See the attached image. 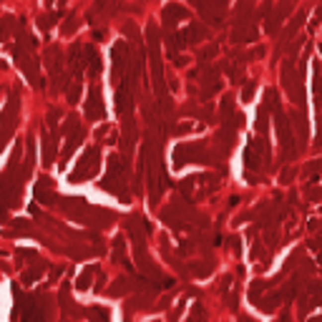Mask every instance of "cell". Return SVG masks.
<instances>
[{
	"label": "cell",
	"instance_id": "obj_6",
	"mask_svg": "<svg viewBox=\"0 0 322 322\" xmlns=\"http://www.w3.org/2000/svg\"><path fill=\"white\" fill-rule=\"evenodd\" d=\"M86 116H88L91 121L103 118V101H101L98 88H91V91H88V98H86Z\"/></svg>",
	"mask_w": 322,
	"mask_h": 322
},
{
	"label": "cell",
	"instance_id": "obj_4",
	"mask_svg": "<svg viewBox=\"0 0 322 322\" xmlns=\"http://www.w3.org/2000/svg\"><path fill=\"white\" fill-rule=\"evenodd\" d=\"M13 56L18 58V66L23 68V73L30 78L33 86H43V80H40V73H38V58H33L30 53L23 51V46H13Z\"/></svg>",
	"mask_w": 322,
	"mask_h": 322
},
{
	"label": "cell",
	"instance_id": "obj_17",
	"mask_svg": "<svg viewBox=\"0 0 322 322\" xmlns=\"http://www.w3.org/2000/svg\"><path fill=\"white\" fill-rule=\"evenodd\" d=\"M254 91H257V86H254V80H249V83H247L244 88H242V101H244V103H249V98L254 96Z\"/></svg>",
	"mask_w": 322,
	"mask_h": 322
},
{
	"label": "cell",
	"instance_id": "obj_12",
	"mask_svg": "<svg viewBox=\"0 0 322 322\" xmlns=\"http://www.w3.org/2000/svg\"><path fill=\"white\" fill-rule=\"evenodd\" d=\"M58 18H61V13H51V15H40L38 18V25L43 28V30H51L56 23H58Z\"/></svg>",
	"mask_w": 322,
	"mask_h": 322
},
{
	"label": "cell",
	"instance_id": "obj_19",
	"mask_svg": "<svg viewBox=\"0 0 322 322\" xmlns=\"http://www.w3.org/2000/svg\"><path fill=\"white\" fill-rule=\"evenodd\" d=\"M76 28H78V23H76L73 18H68V23L63 25V33H66V35H71V33H76Z\"/></svg>",
	"mask_w": 322,
	"mask_h": 322
},
{
	"label": "cell",
	"instance_id": "obj_16",
	"mask_svg": "<svg viewBox=\"0 0 322 322\" xmlns=\"http://www.w3.org/2000/svg\"><path fill=\"white\" fill-rule=\"evenodd\" d=\"M267 129H269V124H267V108H259V113H257V131L267 134Z\"/></svg>",
	"mask_w": 322,
	"mask_h": 322
},
{
	"label": "cell",
	"instance_id": "obj_2",
	"mask_svg": "<svg viewBox=\"0 0 322 322\" xmlns=\"http://www.w3.org/2000/svg\"><path fill=\"white\" fill-rule=\"evenodd\" d=\"M18 111H20V98H18V91H13L3 116H0V149L3 144L10 139V134L15 131V124H18Z\"/></svg>",
	"mask_w": 322,
	"mask_h": 322
},
{
	"label": "cell",
	"instance_id": "obj_13",
	"mask_svg": "<svg viewBox=\"0 0 322 322\" xmlns=\"http://www.w3.org/2000/svg\"><path fill=\"white\" fill-rule=\"evenodd\" d=\"M66 96H68V103H78V98H80V83L78 80H73V83L66 88Z\"/></svg>",
	"mask_w": 322,
	"mask_h": 322
},
{
	"label": "cell",
	"instance_id": "obj_14",
	"mask_svg": "<svg viewBox=\"0 0 322 322\" xmlns=\"http://www.w3.org/2000/svg\"><path fill=\"white\" fill-rule=\"evenodd\" d=\"M290 121H292V126H297V131H300L302 136L307 134V124H305V113H302V111L292 113V118H290Z\"/></svg>",
	"mask_w": 322,
	"mask_h": 322
},
{
	"label": "cell",
	"instance_id": "obj_18",
	"mask_svg": "<svg viewBox=\"0 0 322 322\" xmlns=\"http://www.w3.org/2000/svg\"><path fill=\"white\" fill-rule=\"evenodd\" d=\"M217 51H219V46H207L204 51L199 53V58H201V61H207V58H214V56H217Z\"/></svg>",
	"mask_w": 322,
	"mask_h": 322
},
{
	"label": "cell",
	"instance_id": "obj_3",
	"mask_svg": "<svg viewBox=\"0 0 322 322\" xmlns=\"http://www.w3.org/2000/svg\"><path fill=\"white\" fill-rule=\"evenodd\" d=\"M186 161H199V164H212L204 144H179L174 151V166H184Z\"/></svg>",
	"mask_w": 322,
	"mask_h": 322
},
{
	"label": "cell",
	"instance_id": "obj_22",
	"mask_svg": "<svg viewBox=\"0 0 322 322\" xmlns=\"http://www.w3.org/2000/svg\"><path fill=\"white\" fill-rule=\"evenodd\" d=\"M320 71H322V66H320Z\"/></svg>",
	"mask_w": 322,
	"mask_h": 322
},
{
	"label": "cell",
	"instance_id": "obj_9",
	"mask_svg": "<svg viewBox=\"0 0 322 322\" xmlns=\"http://www.w3.org/2000/svg\"><path fill=\"white\" fill-rule=\"evenodd\" d=\"M40 141H43V164L51 166V161L56 159V151H58V141H56V134L51 131H43V136H40Z\"/></svg>",
	"mask_w": 322,
	"mask_h": 322
},
{
	"label": "cell",
	"instance_id": "obj_1",
	"mask_svg": "<svg viewBox=\"0 0 322 322\" xmlns=\"http://www.w3.org/2000/svg\"><path fill=\"white\" fill-rule=\"evenodd\" d=\"M98 166H101V149H98V146H91L83 156H80V161H78V169L71 174V181H73V184H78V181H83V179L96 176Z\"/></svg>",
	"mask_w": 322,
	"mask_h": 322
},
{
	"label": "cell",
	"instance_id": "obj_5",
	"mask_svg": "<svg viewBox=\"0 0 322 322\" xmlns=\"http://www.w3.org/2000/svg\"><path fill=\"white\" fill-rule=\"evenodd\" d=\"M146 38H149V56H151V68H154V83L161 93L164 91V83H161V58H159V33H156V28L149 25Z\"/></svg>",
	"mask_w": 322,
	"mask_h": 322
},
{
	"label": "cell",
	"instance_id": "obj_20",
	"mask_svg": "<svg viewBox=\"0 0 322 322\" xmlns=\"http://www.w3.org/2000/svg\"><path fill=\"white\" fill-rule=\"evenodd\" d=\"M295 176V171H290V169H285V174H282V184H290V179Z\"/></svg>",
	"mask_w": 322,
	"mask_h": 322
},
{
	"label": "cell",
	"instance_id": "obj_10",
	"mask_svg": "<svg viewBox=\"0 0 322 322\" xmlns=\"http://www.w3.org/2000/svg\"><path fill=\"white\" fill-rule=\"evenodd\" d=\"M134 144H136V124H134L131 116H126V124H124V141H121V146H124V154H131V151H134Z\"/></svg>",
	"mask_w": 322,
	"mask_h": 322
},
{
	"label": "cell",
	"instance_id": "obj_11",
	"mask_svg": "<svg viewBox=\"0 0 322 322\" xmlns=\"http://www.w3.org/2000/svg\"><path fill=\"white\" fill-rule=\"evenodd\" d=\"M83 61H86V71H88V76H98V73H101V58H98L96 48L83 46Z\"/></svg>",
	"mask_w": 322,
	"mask_h": 322
},
{
	"label": "cell",
	"instance_id": "obj_21",
	"mask_svg": "<svg viewBox=\"0 0 322 322\" xmlns=\"http://www.w3.org/2000/svg\"><path fill=\"white\" fill-rule=\"evenodd\" d=\"M5 33H8V30H5L3 25H0V40H3V38H5Z\"/></svg>",
	"mask_w": 322,
	"mask_h": 322
},
{
	"label": "cell",
	"instance_id": "obj_8",
	"mask_svg": "<svg viewBox=\"0 0 322 322\" xmlns=\"http://www.w3.org/2000/svg\"><path fill=\"white\" fill-rule=\"evenodd\" d=\"M126 61H131V56H129V46L124 43V40H121V43L113 46V73H116V76H121V71H124Z\"/></svg>",
	"mask_w": 322,
	"mask_h": 322
},
{
	"label": "cell",
	"instance_id": "obj_7",
	"mask_svg": "<svg viewBox=\"0 0 322 322\" xmlns=\"http://www.w3.org/2000/svg\"><path fill=\"white\" fill-rule=\"evenodd\" d=\"M189 15V10L184 8V5H179V3H171V5H166L164 8V13H161V18H164V23H166V28H174L179 20H184Z\"/></svg>",
	"mask_w": 322,
	"mask_h": 322
},
{
	"label": "cell",
	"instance_id": "obj_15",
	"mask_svg": "<svg viewBox=\"0 0 322 322\" xmlns=\"http://www.w3.org/2000/svg\"><path fill=\"white\" fill-rule=\"evenodd\" d=\"M305 15H307L305 10H300V13H297V18H295V20L290 23V28H287V33H285V38H292V35L297 33V28L302 25V20H305Z\"/></svg>",
	"mask_w": 322,
	"mask_h": 322
}]
</instances>
